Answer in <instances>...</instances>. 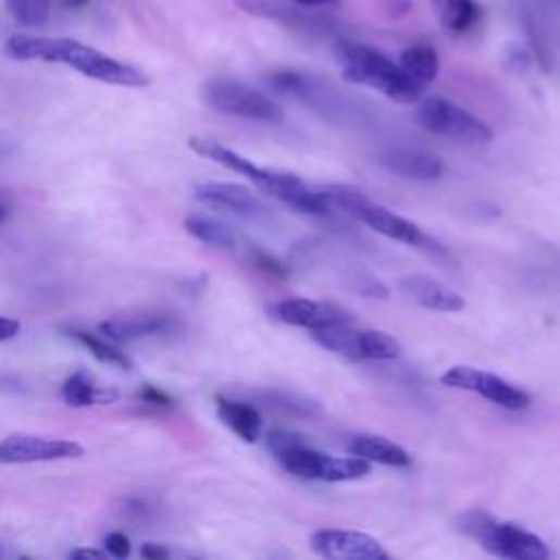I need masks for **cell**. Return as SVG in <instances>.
<instances>
[{"mask_svg": "<svg viewBox=\"0 0 560 560\" xmlns=\"http://www.w3.org/2000/svg\"><path fill=\"white\" fill-rule=\"evenodd\" d=\"M105 553H108L105 549L99 551V549H88V547H86V549H75V551H71L69 556H71V558H101V556H105Z\"/></svg>", "mask_w": 560, "mask_h": 560, "instance_id": "cell-33", "label": "cell"}, {"mask_svg": "<svg viewBox=\"0 0 560 560\" xmlns=\"http://www.w3.org/2000/svg\"><path fill=\"white\" fill-rule=\"evenodd\" d=\"M184 228L189 235H194L198 241L202 244H209V246H215V248H226V250H233L239 246V237L237 233L226 226L224 222L215 220V217H209V215H189L184 220Z\"/></svg>", "mask_w": 560, "mask_h": 560, "instance_id": "cell-21", "label": "cell"}, {"mask_svg": "<svg viewBox=\"0 0 560 560\" xmlns=\"http://www.w3.org/2000/svg\"><path fill=\"white\" fill-rule=\"evenodd\" d=\"M202 99L209 108L237 119L259 123H281L285 119V110L274 99L235 79L207 82L202 88Z\"/></svg>", "mask_w": 560, "mask_h": 560, "instance_id": "cell-7", "label": "cell"}, {"mask_svg": "<svg viewBox=\"0 0 560 560\" xmlns=\"http://www.w3.org/2000/svg\"><path fill=\"white\" fill-rule=\"evenodd\" d=\"M291 3L300 8H326V5H333L335 0H291Z\"/></svg>", "mask_w": 560, "mask_h": 560, "instance_id": "cell-34", "label": "cell"}, {"mask_svg": "<svg viewBox=\"0 0 560 560\" xmlns=\"http://www.w3.org/2000/svg\"><path fill=\"white\" fill-rule=\"evenodd\" d=\"M90 3V0H62V8L64 10H82Z\"/></svg>", "mask_w": 560, "mask_h": 560, "instance_id": "cell-35", "label": "cell"}, {"mask_svg": "<svg viewBox=\"0 0 560 560\" xmlns=\"http://www.w3.org/2000/svg\"><path fill=\"white\" fill-rule=\"evenodd\" d=\"M84 447L73 440L42 438L32 434H14L3 440L0 447V462L3 464H32V462H55L82 458Z\"/></svg>", "mask_w": 560, "mask_h": 560, "instance_id": "cell-12", "label": "cell"}, {"mask_svg": "<svg viewBox=\"0 0 560 560\" xmlns=\"http://www.w3.org/2000/svg\"><path fill=\"white\" fill-rule=\"evenodd\" d=\"M401 66L406 69V73L416 82L421 84L423 88H427L436 77H438V71H440V60H438V53L434 51V47L430 45H414L410 49H406L401 53Z\"/></svg>", "mask_w": 560, "mask_h": 560, "instance_id": "cell-23", "label": "cell"}, {"mask_svg": "<svg viewBox=\"0 0 560 560\" xmlns=\"http://www.w3.org/2000/svg\"><path fill=\"white\" fill-rule=\"evenodd\" d=\"M189 147L196 153H200L235 173L246 175L250 182H254L259 186L261 191H265L267 196L276 198L278 202L287 204L294 211H300L307 215H318V217H326L333 211L324 191L311 189L307 182H302L294 173H283V171L259 166L252 160H248L246 155L228 149L220 140L204 138V136H194L189 140Z\"/></svg>", "mask_w": 560, "mask_h": 560, "instance_id": "cell-2", "label": "cell"}, {"mask_svg": "<svg viewBox=\"0 0 560 560\" xmlns=\"http://www.w3.org/2000/svg\"><path fill=\"white\" fill-rule=\"evenodd\" d=\"M401 289L403 294L432 311H445V313H456L462 311L466 307L464 298L460 294H456L453 289L440 285L438 281L430 278V276H408L401 281Z\"/></svg>", "mask_w": 560, "mask_h": 560, "instance_id": "cell-17", "label": "cell"}, {"mask_svg": "<svg viewBox=\"0 0 560 560\" xmlns=\"http://www.w3.org/2000/svg\"><path fill=\"white\" fill-rule=\"evenodd\" d=\"M140 553H142L145 558H151V560H158V558H169V549L160 547L158 543H145V545L140 547Z\"/></svg>", "mask_w": 560, "mask_h": 560, "instance_id": "cell-31", "label": "cell"}, {"mask_svg": "<svg viewBox=\"0 0 560 560\" xmlns=\"http://www.w3.org/2000/svg\"><path fill=\"white\" fill-rule=\"evenodd\" d=\"M379 162L388 171L397 173L399 177L414 179V182H436L445 173L443 160L425 149H408V147L386 149L379 155Z\"/></svg>", "mask_w": 560, "mask_h": 560, "instance_id": "cell-16", "label": "cell"}, {"mask_svg": "<svg viewBox=\"0 0 560 560\" xmlns=\"http://www.w3.org/2000/svg\"><path fill=\"white\" fill-rule=\"evenodd\" d=\"M71 337H75L82 346H86L99 361L103 363H112V365H119V368H125L129 370L132 368V359L119 350L114 344L108 341V337H99V335H92V333H86V331H79V328H71L69 331Z\"/></svg>", "mask_w": 560, "mask_h": 560, "instance_id": "cell-26", "label": "cell"}, {"mask_svg": "<svg viewBox=\"0 0 560 560\" xmlns=\"http://www.w3.org/2000/svg\"><path fill=\"white\" fill-rule=\"evenodd\" d=\"M346 449L350 456H359L368 462H377V464H386V466H395V469H408L412 464V458L403 447H399L397 443L382 438V436L354 434L348 438Z\"/></svg>", "mask_w": 560, "mask_h": 560, "instance_id": "cell-18", "label": "cell"}, {"mask_svg": "<svg viewBox=\"0 0 560 560\" xmlns=\"http://www.w3.org/2000/svg\"><path fill=\"white\" fill-rule=\"evenodd\" d=\"M447 388H456V390H466V393H475L482 399L510 410V412H521L525 408H530V395L517 386H512L510 382L493 375V372L480 370V368H471V365H453L449 368L443 379H440Z\"/></svg>", "mask_w": 560, "mask_h": 560, "instance_id": "cell-10", "label": "cell"}, {"mask_svg": "<svg viewBox=\"0 0 560 560\" xmlns=\"http://www.w3.org/2000/svg\"><path fill=\"white\" fill-rule=\"evenodd\" d=\"M341 73L348 82L375 88L397 103H419L423 86L416 84L401 62H393L382 51L365 45H344L339 49Z\"/></svg>", "mask_w": 560, "mask_h": 560, "instance_id": "cell-3", "label": "cell"}, {"mask_svg": "<svg viewBox=\"0 0 560 560\" xmlns=\"http://www.w3.org/2000/svg\"><path fill=\"white\" fill-rule=\"evenodd\" d=\"M119 395L114 390H103L92 384L86 372H75L62 386V399L71 408H88L97 403H112Z\"/></svg>", "mask_w": 560, "mask_h": 560, "instance_id": "cell-22", "label": "cell"}, {"mask_svg": "<svg viewBox=\"0 0 560 560\" xmlns=\"http://www.w3.org/2000/svg\"><path fill=\"white\" fill-rule=\"evenodd\" d=\"M10 16L29 29L45 27L53 14V0H8Z\"/></svg>", "mask_w": 560, "mask_h": 560, "instance_id": "cell-25", "label": "cell"}, {"mask_svg": "<svg viewBox=\"0 0 560 560\" xmlns=\"http://www.w3.org/2000/svg\"><path fill=\"white\" fill-rule=\"evenodd\" d=\"M196 198L211 209L228 211L246 220H265L267 215V209L257 200V196L250 189H246L241 184L207 182L198 186Z\"/></svg>", "mask_w": 560, "mask_h": 560, "instance_id": "cell-14", "label": "cell"}, {"mask_svg": "<svg viewBox=\"0 0 560 560\" xmlns=\"http://www.w3.org/2000/svg\"><path fill=\"white\" fill-rule=\"evenodd\" d=\"M436 16L451 34H466L480 23V5L475 0H432Z\"/></svg>", "mask_w": 560, "mask_h": 560, "instance_id": "cell-20", "label": "cell"}, {"mask_svg": "<svg viewBox=\"0 0 560 560\" xmlns=\"http://www.w3.org/2000/svg\"><path fill=\"white\" fill-rule=\"evenodd\" d=\"M250 397H254V401L259 406H265L272 412H281V414L313 416L318 412V406L313 401H304L300 397L285 395V393H278V390H259V393H250Z\"/></svg>", "mask_w": 560, "mask_h": 560, "instance_id": "cell-24", "label": "cell"}, {"mask_svg": "<svg viewBox=\"0 0 560 560\" xmlns=\"http://www.w3.org/2000/svg\"><path fill=\"white\" fill-rule=\"evenodd\" d=\"M414 119L423 129L458 142L484 145L493 140V129L484 121L443 97L419 101Z\"/></svg>", "mask_w": 560, "mask_h": 560, "instance_id": "cell-8", "label": "cell"}, {"mask_svg": "<svg viewBox=\"0 0 560 560\" xmlns=\"http://www.w3.org/2000/svg\"><path fill=\"white\" fill-rule=\"evenodd\" d=\"M311 549L322 558L333 560H386L388 549L363 532L352 530H318L309 536Z\"/></svg>", "mask_w": 560, "mask_h": 560, "instance_id": "cell-11", "label": "cell"}, {"mask_svg": "<svg viewBox=\"0 0 560 560\" xmlns=\"http://www.w3.org/2000/svg\"><path fill=\"white\" fill-rule=\"evenodd\" d=\"M217 414L222 423L246 443H257L263 434V416L252 403L235 401L231 397H217Z\"/></svg>", "mask_w": 560, "mask_h": 560, "instance_id": "cell-19", "label": "cell"}, {"mask_svg": "<svg viewBox=\"0 0 560 560\" xmlns=\"http://www.w3.org/2000/svg\"><path fill=\"white\" fill-rule=\"evenodd\" d=\"M105 551L114 558H127L132 553V543L129 538L123 534V532H112L105 536V543H103Z\"/></svg>", "mask_w": 560, "mask_h": 560, "instance_id": "cell-27", "label": "cell"}, {"mask_svg": "<svg viewBox=\"0 0 560 560\" xmlns=\"http://www.w3.org/2000/svg\"><path fill=\"white\" fill-rule=\"evenodd\" d=\"M267 447L281 462V466L294 477L318 480V482H350L361 480L370 473V462L352 458H333L322 451L311 449L300 436L289 432L267 434Z\"/></svg>", "mask_w": 560, "mask_h": 560, "instance_id": "cell-4", "label": "cell"}, {"mask_svg": "<svg viewBox=\"0 0 560 560\" xmlns=\"http://www.w3.org/2000/svg\"><path fill=\"white\" fill-rule=\"evenodd\" d=\"M138 399L145 403V406H151V408H171L173 406V399L169 395H164L162 390L153 388V386H145L140 393H138Z\"/></svg>", "mask_w": 560, "mask_h": 560, "instance_id": "cell-29", "label": "cell"}, {"mask_svg": "<svg viewBox=\"0 0 560 560\" xmlns=\"http://www.w3.org/2000/svg\"><path fill=\"white\" fill-rule=\"evenodd\" d=\"M322 191H324V196H326V200L331 202L333 209L344 211L346 215L365 224L368 228H372L375 233H379L384 237H390L395 241L414 246V248L443 252L440 244H436L432 237H427L414 222L393 213L390 209L377 204L375 200H370L365 194L352 189V186L335 184V186H328V189H322Z\"/></svg>", "mask_w": 560, "mask_h": 560, "instance_id": "cell-5", "label": "cell"}, {"mask_svg": "<svg viewBox=\"0 0 560 560\" xmlns=\"http://www.w3.org/2000/svg\"><path fill=\"white\" fill-rule=\"evenodd\" d=\"M5 53L18 62H49L62 64L77 71L84 77H90L101 84L125 86V88H145L149 77L121 60H114L88 45H82L73 38H47L32 34H16L8 40Z\"/></svg>", "mask_w": 560, "mask_h": 560, "instance_id": "cell-1", "label": "cell"}, {"mask_svg": "<svg viewBox=\"0 0 560 560\" xmlns=\"http://www.w3.org/2000/svg\"><path fill=\"white\" fill-rule=\"evenodd\" d=\"M272 313L291 326L318 331L326 326H337V324H348L352 318L348 311L328 304V302H318V300H307V298H289L281 300L272 307Z\"/></svg>", "mask_w": 560, "mask_h": 560, "instance_id": "cell-15", "label": "cell"}, {"mask_svg": "<svg viewBox=\"0 0 560 560\" xmlns=\"http://www.w3.org/2000/svg\"><path fill=\"white\" fill-rule=\"evenodd\" d=\"M458 530L466 536H471L473 540H477V545L497 556V558H506V560H547L551 556V549L547 547V543L517 525L510 521H499L486 512H466L458 519Z\"/></svg>", "mask_w": 560, "mask_h": 560, "instance_id": "cell-6", "label": "cell"}, {"mask_svg": "<svg viewBox=\"0 0 560 560\" xmlns=\"http://www.w3.org/2000/svg\"><path fill=\"white\" fill-rule=\"evenodd\" d=\"M179 328L177 318L160 311H136L114 315L99 324V333L112 341H134L145 337L171 335Z\"/></svg>", "mask_w": 560, "mask_h": 560, "instance_id": "cell-13", "label": "cell"}, {"mask_svg": "<svg viewBox=\"0 0 560 560\" xmlns=\"http://www.w3.org/2000/svg\"><path fill=\"white\" fill-rule=\"evenodd\" d=\"M361 283H363L361 291H363V294H368V296H377V298L388 296V289H386V287H382L377 281H361Z\"/></svg>", "mask_w": 560, "mask_h": 560, "instance_id": "cell-32", "label": "cell"}, {"mask_svg": "<svg viewBox=\"0 0 560 560\" xmlns=\"http://www.w3.org/2000/svg\"><path fill=\"white\" fill-rule=\"evenodd\" d=\"M311 337L322 348L348 359L386 361L401 354V344L384 331H357L348 328V324H337L311 331Z\"/></svg>", "mask_w": 560, "mask_h": 560, "instance_id": "cell-9", "label": "cell"}, {"mask_svg": "<svg viewBox=\"0 0 560 560\" xmlns=\"http://www.w3.org/2000/svg\"><path fill=\"white\" fill-rule=\"evenodd\" d=\"M252 259H254L257 267H259V270H263L265 274L276 276V278H287V270H285V267L281 265V261H276L272 254L261 252V250H254Z\"/></svg>", "mask_w": 560, "mask_h": 560, "instance_id": "cell-28", "label": "cell"}, {"mask_svg": "<svg viewBox=\"0 0 560 560\" xmlns=\"http://www.w3.org/2000/svg\"><path fill=\"white\" fill-rule=\"evenodd\" d=\"M21 322L18 320H12V318H3L0 320V341H10L14 339L18 333H21Z\"/></svg>", "mask_w": 560, "mask_h": 560, "instance_id": "cell-30", "label": "cell"}]
</instances>
